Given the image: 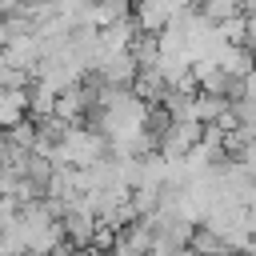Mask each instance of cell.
<instances>
[{
    "instance_id": "obj_1",
    "label": "cell",
    "mask_w": 256,
    "mask_h": 256,
    "mask_svg": "<svg viewBox=\"0 0 256 256\" xmlns=\"http://www.w3.org/2000/svg\"><path fill=\"white\" fill-rule=\"evenodd\" d=\"M20 120H28V88H4L0 92V128H16Z\"/></svg>"
},
{
    "instance_id": "obj_2",
    "label": "cell",
    "mask_w": 256,
    "mask_h": 256,
    "mask_svg": "<svg viewBox=\"0 0 256 256\" xmlns=\"http://www.w3.org/2000/svg\"><path fill=\"white\" fill-rule=\"evenodd\" d=\"M232 160H236V164H240V168H244V172L256 180V136H248V140H244V144L232 152Z\"/></svg>"
},
{
    "instance_id": "obj_3",
    "label": "cell",
    "mask_w": 256,
    "mask_h": 256,
    "mask_svg": "<svg viewBox=\"0 0 256 256\" xmlns=\"http://www.w3.org/2000/svg\"><path fill=\"white\" fill-rule=\"evenodd\" d=\"M4 44H8V20L0 16V48H4Z\"/></svg>"
},
{
    "instance_id": "obj_4",
    "label": "cell",
    "mask_w": 256,
    "mask_h": 256,
    "mask_svg": "<svg viewBox=\"0 0 256 256\" xmlns=\"http://www.w3.org/2000/svg\"><path fill=\"white\" fill-rule=\"evenodd\" d=\"M0 92H4V88H0Z\"/></svg>"
}]
</instances>
